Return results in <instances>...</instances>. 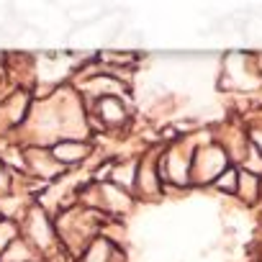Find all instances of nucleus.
<instances>
[{
	"label": "nucleus",
	"mask_w": 262,
	"mask_h": 262,
	"mask_svg": "<svg viewBox=\"0 0 262 262\" xmlns=\"http://www.w3.org/2000/svg\"><path fill=\"white\" fill-rule=\"evenodd\" d=\"M31 259H34V247L21 239L11 242L0 254V262H31Z\"/></svg>",
	"instance_id": "6"
},
{
	"label": "nucleus",
	"mask_w": 262,
	"mask_h": 262,
	"mask_svg": "<svg viewBox=\"0 0 262 262\" xmlns=\"http://www.w3.org/2000/svg\"><path fill=\"white\" fill-rule=\"evenodd\" d=\"M52 157L62 165V167H72V165H77V162H82L90 152H93V147L88 144V142H77V139H67V142H57L52 149Z\"/></svg>",
	"instance_id": "2"
},
{
	"label": "nucleus",
	"mask_w": 262,
	"mask_h": 262,
	"mask_svg": "<svg viewBox=\"0 0 262 262\" xmlns=\"http://www.w3.org/2000/svg\"><path fill=\"white\" fill-rule=\"evenodd\" d=\"M24 157H26V165H31V170L39 175V178H47V180H52V178H57V175H62V165L52 157V152L49 149H36V147H29L26 152H24Z\"/></svg>",
	"instance_id": "1"
},
{
	"label": "nucleus",
	"mask_w": 262,
	"mask_h": 262,
	"mask_svg": "<svg viewBox=\"0 0 262 262\" xmlns=\"http://www.w3.org/2000/svg\"><path fill=\"white\" fill-rule=\"evenodd\" d=\"M3 193H8V170H6L3 162H0V195Z\"/></svg>",
	"instance_id": "10"
},
{
	"label": "nucleus",
	"mask_w": 262,
	"mask_h": 262,
	"mask_svg": "<svg viewBox=\"0 0 262 262\" xmlns=\"http://www.w3.org/2000/svg\"><path fill=\"white\" fill-rule=\"evenodd\" d=\"M98 116H100V126H123L126 121V105L121 103V98L108 95V98H98Z\"/></svg>",
	"instance_id": "5"
},
{
	"label": "nucleus",
	"mask_w": 262,
	"mask_h": 262,
	"mask_svg": "<svg viewBox=\"0 0 262 262\" xmlns=\"http://www.w3.org/2000/svg\"><path fill=\"white\" fill-rule=\"evenodd\" d=\"M111 175H113V185H118L121 190H128L137 183V165L134 162H123V165H111Z\"/></svg>",
	"instance_id": "7"
},
{
	"label": "nucleus",
	"mask_w": 262,
	"mask_h": 262,
	"mask_svg": "<svg viewBox=\"0 0 262 262\" xmlns=\"http://www.w3.org/2000/svg\"><path fill=\"white\" fill-rule=\"evenodd\" d=\"M16 236H18V226L13 221H0V254L11 242H16Z\"/></svg>",
	"instance_id": "8"
},
{
	"label": "nucleus",
	"mask_w": 262,
	"mask_h": 262,
	"mask_svg": "<svg viewBox=\"0 0 262 262\" xmlns=\"http://www.w3.org/2000/svg\"><path fill=\"white\" fill-rule=\"evenodd\" d=\"M219 188H221V190H234V188H236V175H234V170H229L226 178H219Z\"/></svg>",
	"instance_id": "9"
},
{
	"label": "nucleus",
	"mask_w": 262,
	"mask_h": 262,
	"mask_svg": "<svg viewBox=\"0 0 262 262\" xmlns=\"http://www.w3.org/2000/svg\"><path fill=\"white\" fill-rule=\"evenodd\" d=\"M26 226H29V234H31V242L36 244V249H49V244L54 242V226L49 224V219L41 208H34L29 213Z\"/></svg>",
	"instance_id": "3"
},
{
	"label": "nucleus",
	"mask_w": 262,
	"mask_h": 262,
	"mask_svg": "<svg viewBox=\"0 0 262 262\" xmlns=\"http://www.w3.org/2000/svg\"><path fill=\"white\" fill-rule=\"evenodd\" d=\"M98 206L111 208V211H128L131 195H128V190H121L113 183H100L98 185Z\"/></svg>",
	"instance_id": "4"
}]
</instances>
